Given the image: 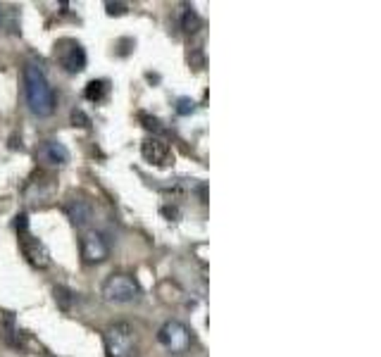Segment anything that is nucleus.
Segmentation results:
<instances>
[{"instance_id":"obj_1","label":"nucleus","mask_w":381,"mask_h":357,"mask_svg":"<svg viewBox=\"0 0 381 357\" xmlns=\"http://www.w3.org/2000/svg\"><path fill=\"white\" fill-rule=\"evenodd\" d=\"M24 93H27V105L36 117H51L55 112L58 98L55 90L48 83L44 69L39 65L29 62L24 67Z\"/></svg>"},{"instance_id":"obj_2","label":"nucleus","mask_w":381,"mask_h":357,"mask_svg":"<svg viewBox=\"0 0 381 357\" xmlns=\"http://www.w3.org/2000/svg\"><path fill=\"white\" fill-rule=\"evenodd\" d=\"M105 350L107 357H136V331L131 324L117 322L112 326H107L105 331Z\"/></svg>"},{"instance_id":"obj_3","label":"nucleus","mask_w":381,"mask_h":357,"mask_svg":"<svg viewBox=\"0 0 381 357\" xmlns=\"http://www.w3.org/2000/svg\"><path fill=\"white\" fill-rule=\"evenodd\" d=\"M141 295V286L129 274H112L102 283V298L110 302H131Z\"/></svg>"},{"instance_id":"obj_4","label":"nucleus","mask_w":381,"mask_h":357,"mask_svg":"<svg viewBox=\"0 0 381 357\" xmlns=\"http://www.w3.org/2000/svg\"><path fill=\"white\" fill-rule=\"evenodd\" d=\"M55 60L67 74H79L86 69V50L74 39H62L55 43Z\"/></svg>"},{"instance_id":"obj_5","label":"nucleus","mask_w":381,"mask_h":357,"mask_svg":"<svg viewBox=\"0 0 381 357\" xmlns=\"http://www.w3.org/2000/svg\"><path fill=\"white\" fill-rule=\"evenodd\" d=\"M157 338H160L162 346H165L169 353H174V355H184L193 343V336H191L189 326L177 322V319H172V322H167L165 326H162Z\"/></svg>"},{"instance_id":"obj_6","label":"nucleus","mask_w":381,"mask_h":357,"mask_svg":"<svg viewBox=\"0 0 381 357\" xmlns=\"http://www.w3.org/2000/svg\"><path fill=\"white\" fill-rule=\"evenodd\" d=\"M79 248H81V257L86 260L88 264H98L105 262L110 257V243L100 231H86L79 241Z\"/></svg>"},{"instance_id":"obj_7","label":"nucleus","mask_w":381,"mask_h":357,"mask_svg":"<svg viewBox=\"0 0 381 357\" xmlns=\"http://www.w3.org/2000/svg\"><path fill=\"white\" fill-rule=\"evenodd\" d=\"M20 243H22L24 257L29 260L32 267H36V269L51 267V252H48V248L41 243L39 238H34L29 231H24V234H20Z\"/></svg>"},{"instance_id":"obj_8","label":"nucleus","mask_w":381,"mask_h":357,"mask_svg":"<svg viewBox=\"0 0 381 357\" xmlns=\"http://www.w3.org/2000/svg\"><path fill=\"white\" fill-rule=\"evenodd\" d=\"M141 153H143V160L150 162V165H155V167H169L174 160L172 148L167 145V141H162V138H157V136H150L143 141Z\"/></svg>"},{"instance_id":"obj_9","label":"nucleus","mask_w":381,"mask_h":357,"mask_svg":"<svg viewBox=\"0 0 381 357\" xmlns=\"http://www.w3.org/2000/svg\"><path fill=\"white\" fill-rule=\"evenodd\" d=\"M65 215L69 217L74 227L83 229L93 220V205H91L86 198H69V201L65 203Z\"/></svg>"},{"instance_id":"obj_10","label":"nucleus","mask_w":381,"mask_h":357,"mask_svg":"<svg viewBox=\"0 0 381 357\" xmlns=\"http://www.w3.org/2000/svg\"><path fill=\"white\" fill-rule=\"evenodd\" d=\"M39 157L44 162H48V165L62 167V165H67V162H69V150L65 148L60 141H46V143H41Z\"/></svg>"},{"instance_id":"obj_11","label":"nucleus","mask_w":381,"mask_h":357,"mask_svg":"<svg viewBox=\"0 0 381 357\" xmlns=\"http://www.w3.org/2000/svg\"><path fill=\"white\" fill-rule=\"evenodd\" d=\"M107 95H110V81H107V79H93V81H88L86 88H83V98L91 102H102Z\"/></svg>"},{"instance_id":"obj_12","label":"nucleus","mask_w":381,"mask_h":357,"mask_svg":"<svg viewBox=\"0 0 381 357\" xmlns=\"http://www.w3.org/2000/svg\"><path fill=\"white\" fill-rule=\"evenodd\" d=\"M179 27H181V32H186V34H198L203 29V20L193 8H184L179 17Z\"/></svg>"},{"instance_id":"obj_13","label":"nucleus","mask_w":381,"mask_h":357,"mask_svg":"<svg viewBox=\"0 0 381 357\" xmlns=\"http://www.w3.org/2000/svg\"><path fill=\"white\" fill-rule=\"evenodd\" d=\"M0 29L17 32V10L15 8H3V5H0Z\"/></svg>"},{"instance_id":"obj_14","label":"nucleus","mask_w":381,"mask_h":357,"mask_svg":"<svg viewBox=\"0 0 381 357\" xmlns=\"http://www.w3.org/2000/svg\"><path fill=\"white\" fill-rule=\"evenodd\" d=\"M55 300H58V305L62 307V310H72V305L76 302V293H74V290H69V288H65V286H58L55 288Z\"/></svg>"},{"instance_id":"obj_15","label":"nucleus","mask_w":381,"mask_h":357,"mask_svg":"<svg viewBox=\"0 0 381 357\" xmlns=\"http://www.w3.org/2000/svg\"><path fill=\"white\" fill-rule=\"evenodd\" d=\"M138 119H141L143 126H146L148 131H153V136L160 138L162 134H165V126H162V122H160V119H157V117H150V114L141 112V114H138Z\"/></svg>"},{"instance_id":"obj_16","label":"nucleus","mask_w":381,"mask_h":357,"mask_svg":"<svg viewBox=\"0 0 381 357\" xmlns=\"http://www.w3.org/2000/svg\"><path fill=\"white\" fill-rule=\"evenodd\" d=\"M196 112V102H193L191 98H179L177 100V114H181V117H189V114Z\"/></svg>"},{"instance_id":"obj_17","label":"nucleus","mask_w":381,"mask_h":357,"mask_svg":"<svg viewBox=\"0 0 381 357\" xmlns=\"http://www.w3.org/2000/svg\"><path fill=\"white\" fill-rule=\"evenodd\" d=\"M72 124L74 126H91V119L81 110H74L72 112Z\"/></svg>"},{"instance_id":"obj_18","label":"nucleus","mask_w":381,"mask_h":357,"mask_svg":"<svg viewBox=\"0 0 381 357\" xmlns=\"http://www.w3.org/2000/svg\"><path fill=\"white\" fill-rule=\"evenodd\" d=\"M107 15H124L126 12V5L124 3H107Z\"/></svg>"},{"instance_id":"obj_19","label":"nucleus","mask_w":381,"mask_h":357,"mask_svg":"<svg viewBox=\"0 0 381 357\" xmlns=\"http://www.w3.org/2000/svg\"><path fill=\"white\" fill-rule=\"evenodd\" d=\"M162 215L169 217L172 222H177V217H179V210L177 208H162Z\"/></svg>"}]
</instances>
